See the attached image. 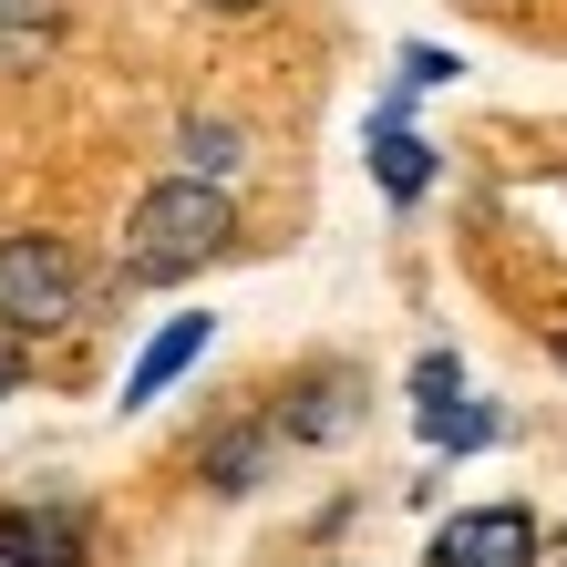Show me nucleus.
Wrapping results in <instances>:
<instances>
[{
  "mask_svg": "<svg viewBox=\"0 0 567 567\" xmlns=\"http://www.w3.org/2000/svg\"><path fill=\"white\" fill-rule=\"evenodd\" d=\"M227 248H238V196L207 186V176H165V186L135 196V217H124L114 279L124 289H176L196 269H217Z\"/></svg>",
  "mask_w": 567,
  "mask_h": 567,
  "instance_id": "f257e3e1",
  "label": "nucleus"
},
{
  "mask_svg": "<svg viewBox=\"0 0 567 567\" xmlns=\"http://www.w3.org/2000/svg\"><path fill=\"white\" fill-rule=\"evenodd\" d=\"M73 320H83L73 238H52V227L0 238V330H11V341H52V330H73Z\"/></svg>",
  "mask_w": 567,
  "mask_h": 567,
  "instance_id": "f03ea898",
  "label": "nucleus"
},
{
  "mask_svg": "<svg viewBox=\"0 0 567 567\" xmlns=\"http://www.w3.org/2000/svg\"><path fill=\"white\" fill-rule=\"evenodd\" d=\"M361 413H372V382H361L351 361H310L269 403V433L279 444H341V433H361Z\"/></svg>",
  "mask_w": 567,
  "mask_h": 567,
  "instance_id": "7ed1b4c3",
  "label": "nucleus"
},
{
  "mask_svg": "<svg viewBox=\"0 0 567 567\" xmlns=\"http://www.w3.org/2000/svg\"><path fill=\"white\" fill-rule=\"evenodd\" d=\"M433 567H537V516L526 506H464L433 526Z\"/></svg>",
  "mask_w": 567,
  "mask_h": 567,
  "instance_id": "20e7f679",
  "label": "nucleus"
},
{
  "mask_svg": "<svg viewBox=\"0 0 567 567\" xmlns=\"http://www.w3.org/2000/svg\"><path fill=\"white\" fill-rule=\"evenodd\" d=\"M93 526L83 506H0V567H83Z\"/></svg>",
  "mask_w": 567,
  "mask_h": 567,
  "instance_id": "39448f33",
  "label": "nucleus"
},
{
  "mask_svg": "<svg viewBox=\"0 0 567 567\" xmlns=\"http://www.w3.org/2000/svg\"><path fill=\"white\" fill-rule=\"evenodd\" d=\"M279 464V433L269 413H238V423H217L207 444H196V475H207V495H258V475Z\"/></svg>",
  "mask_w": 567,
  "mask_h": 567,
  "instance_id": "423d86ee",
  "label": "nucleus"
},
{
  "mask_svg": "<svg viewBox=\"0 0 567 567\" xmlns=\"http://www.w3.org/2000/svg\"><path fill=\"white\" fill-rule=\"evenodd\" d=\"M62 42H73V11H62V0H0V83L52 73Z\"/></svg>",
  "mask_w": 567,
  "mask_h": 567,
  "instance_id": "0eeeda50",
  "label": "nucleus"
},
{
  "mask_svg": "<svg viewBox=\"0 0 567 567\" xmlns=\"http://www.w3.org/2000/svg\"><path fill=\"white\" fill-rule=\"evenodd\" d=\"M444 176V155H433L403 114H372V186L392 196V207H423V186Z\"/></svg>",
  "mask_w": 567,
  "mask_h": 567,
  "instance_id": "6e6552de",
  "label": "nucleus"
},
{
  "mask_svg": "<svg viewBox=\"0 0 567 567\" xmlns=\"http://www.w3.org/2000/svg\"><path fill=\"white\" fill-rule=\"evenodd\" d=\"M207 341H217V320H207V310H186V320H165L155 341L135 351V372H124V413H145V403H155V392L176 382V372H186V361L207 351Z\"/></svg>",
  "mask_w": 567,
  "mask_h": 567,
  "instance_id": "1a4fd4ad",
  "label": "nucleus"
},
{
  "mask_svg": "<svg viewBox=\"0 0 567 567\" xmlns=\"http://www.w3.org/2000/svg\"><path fill=\"white\" fill-rule=\"evenodd\" d=\"M238 165H248V124H227V114H176V176L227 186Z\"/></svg>",
  "mask_w": 567,
  "mask_h": 567,
  "instance_id": "9d476101",
  "label": "nucleus"
},
{
  "mask_svg": "<svg viewBox=\"0 0 567 567\" xmlns=\"http://www.w3.org/2000/svg\"><path fill=\"white\" fill-rule=\"evenodd\" d=\"M413 423H423L433 454H485L495 433H506V413H495V403H464V392H454V403H433V413H413Z\"/></svg>",
  "mask_w": 567,
  "mask_h": 567,
  "instance_id": "9b49d317",
  "label": "nucleus"
},
{
  "mask_svg": "<svg viewBox=\"0 0 567 567\" xmlns=\"http://www.w3.org/2000/svg\"><path fill=\"white\" fill-rule=\"evenodd\" d=\"M454 392H464V361H454V351H423V361H413V413L454 403Z\"/></svg>",
  "mask_w": 567,
  "mask_h": 567,
  "instance_id": "f8f14e48",
  "label": "nucleus"
},
{
  "mask_svg": "<svg viewBox=\"0 0 567 567\" xmlns=\"http://www.w3.org/2000/svg\"><path fill=\"white\" fill-rule=\"evenodd\" d=\"M464 62L444 52V42H403V93H433V83H454Z\"/></svg>",
  "mask_w": 567,
  "mask_h": 567,
  "instance_id": "ddd939ff",
  "label": "nucleus"
},
{
  "mask_svg": "<svg viewBox=\"0 0 567 567\" xmlns=\"http://www.w3.org/2000/svg\"><path fill=\"white\" fill-rule=\"evenodd\" d=\"M0 392H21V341L0 330Z\"/></svg>",
  "mask_w": 567,
  "mask_h": 567,
  "instance_id": "4468645a",
  "label": "nucleus"
},
{
  "mask_svg": "<svg viewBox=\"0 0 567 567\" xmlns=\"http://www.w3.org/2000/svg\"><path fill=\"white\" fill-rule=\"evenodd\" d=\"M547 361H557V372H567V320H557V330H547Z\"/></svg>",
  "mask_w": 567,
  "mask_h": 567,
  "instance_id": "2eb2a0df",
  "label": "nucleus"
},
{
  "mask_svg": "<svg viewBox=\"0 0 567 567\" xmlns=\"http://www.w3.org/2000/svg\"><path fill=\"white\" fill-rule=\"evenodd\" d=\"M196 11H269V0H196Z\"/></svg>",
  "mask_w": 567,
  "mask_h": 567,
  "instance_id": "dca6fc26",
  "label": "nucleus"
}]
</instances>
